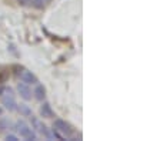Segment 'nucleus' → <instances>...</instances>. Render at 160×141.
I'll list each match as a JSON object with an SVG mask.
<instances>
[{
  "label": "nucleus",
  "instance_id": "1",
  "mask_svg": "<svg viewBox=\"0 0 160 141\" xmlns=\"http://www.w3.org/2000/svg\"><path fill=\"white\" fill-rule=\"evenodd\" d=\"M53 130H56L59 134H62L64 138H69V140H74L76 137L80 138V135H76V131H74V128L72 127V125H70L67 121L60 120V118L54 120Z\"/></svg>",
  "mask_w": 160,
  "mask_h": 141
},
{
  "label": "nucleus",
  "instance_id": "2",
  "mask_svg": "<svg viewBox=\"0 0 160 141\" xmlns=\"http://www.w3.org/2000/svg\"><path fill=\"white\" fill-rule=\"evenodd\" d=\"M13 130H16V133H19L20 137H23L24 140H27V141H36L37 140L36 131H34L33 128H30L24 120L16 121V124L13 125Z\"/></svg>",
  "mask_w": 160,
  "mask_h": 141
},
{
  "label": "nucleus",
  "instance_id": "3",
  "mask_svg": "<svg viewBox=\"0 0 160 141\" xmlns=\"http://www.w3.org/2000/svg\"><path fill=\"white\" fill-rule=\"evenodd\" d=\"M2 104L6 107V110L9 111H16L17 108V101H16V96H14L13 90L10 87L4 88V93L2 94Z\"/></svg>",
  "mask_w": 160,
  "mask_h": 141
},
{
  "label": "nucleus",
  "instance_id": "4",
  "mask_svg": "<svg viewBox=\"0 0 160 141\" xmlns=\"http://www.w3.org/2000/svg\"><path fill=\"white\" fill-rule=\"evenodd\" d=\"M30 123H32V128H33L34 131L40 133L42 135H44L47 140H54L53 131H50L49 128H47V125H44L43 123H42V121H40L37 117H33V114L30 115Z\"/></svg>",
  "mask_w": 160,
  "mask_h": 141
},
{
  "label": "nucleus",
  "instance_id": "5",
  "mask_svg": "<svg viewBox=\"0 0 160 141\" xmlns=\"http://www.w3.org/2000/svg\"><path fill=\"white\" fill-rule=\"evenodd\" d=\"M17 93L20 94V97L23 98V100H26V101L32 100V97H33V91H32V88L29 87V84L23 83V81L17 84Z\"/></svg>",
  "mask_w": 160,
  "mask_h": 141
},
{
  "label": "nucleus",
  "instance_id": "6",
  "mask_svg": "<svg viewBox=\"0 0 160 141\" xmlns=\"http://www.w3.org/2000/svg\"><path fill=\"white\" fill-rule=\"evenodd\" d=\"M20 77V80L23 81V83H26V84H29V86H36L37 83H39V78L34 76L32 71H29V70H26L24 68L23 71H22V74L19 76Z\"/></svg>",
  "mask_w": 160,
  "mask_h": 141
},
{
  "label": "nucleus",
  "instance_id": "7",
  "mask_svg": "<svg viewBox=\"0 0 160 141\" xmlns=\"http://www.w3.org/2000/svg\"><path fill=\"white\" fill-rule=\"evenodd\" d=\"M40 115L43 118H54L56 114H54V111L52 110V106L49 103H43V104L40 106Z\"/></svg>",
  "mask_w": 160,
  "mask_h": 141
},
{
  "label": "nucleus",
  "instance_id": "8",
  "mask_svg": "<svg viewBox=\"0 0 160 141\" xmlns=\"http://www.w3.org/2000/svg\"><path fill=\"white\" fill-rule=\"evenodd\" d=\"M33 97L36 98V100H39V101H43L44 98H46V87L37 83L36 88L33 90Z\"/></svg>",
  "mask_w": 160,
  "mask_h": 141
},
{
  "label": "nucleus",
  "instance_id": "9",
  "mask_svg": "<svg viewBox=\"0 0 160 141\" xmlns=\"http://www.w3.org/2000/svg\"><path fill=\"white\" fill-rule=\"evenodd\" d=\"M17 111L20 113V115H23V117H30L32 115V108L26 104H17Z\"/></svg>",
  "mask_w": 160,
  "mask_h": 141
},
{
  "label": "nucleus",
  "instance_id": "10",
  "mask_svg": "<svg viewBox=\"0 0 160 141\" xmlns=\"http://www.w3.org/2000/svg\"><path fill=\"white\" fill-rule=\"evenodd\" d=\"M10 76L9 67H0V84H4Z\"/></svg>",
  "mask_w": 160,
  "mask_h": 141
},
{
  "label": "nucleus",
  "instance_id": "11",
  "mask_svg": "<svg viewBox=\"0 0 160 141\" xmlns=\"http://www.w3.org/2000/svg\"><path fill=\"white\" fill-rule=\"evenodd\" d=\"M10 128H13L12 123L6 118H0V133H4V131L10 130Z\"/></svg>",
  "mask_w": 160,
  "mask_h": 141
},
{
  "label": "nucleus",
  "instance_id": "12",
  "mask_svg": "<svg viewBox=\"0 0 160 141\" xmlns=\"http://www.w3.org/2000/svg\"><path fill=\"white\" fill-rule=\"evenodd\" d=\"M46 0H32V6L34 7V9H37V10H43L44 6H46Z\"/></svg>",
  "mask_w": 160,
  "mask_h": 141
},
{
  "label": "nucleus",
  "instance_id": "13",
  "mask_svg": "<svg viewBox=\"0 0 160 141\" xmlns=\"http://www.w3.org/2000/svg\"><path fill=\"white\" fill-rule=\"evenodd\" d=\"M12 70H13V71H14V74H16L17 77H19L20 74H22V71L24 70V67H23V66H19V64H14L13 67H12Z\"/></svg>",
  "mask_w": 160,
  "mask_h": 141
},
{
  "label": "nucleus",
  "instance_id": "14",
  "mask_svg": "<svg viewBox=\"0 0 160 141\" xmlns=\"http://www.w3.org/2000/svg\"><path fill=\"white\" fill-rule=\"evenodd\" d=\"M6 140L7 141H19V137H17V135H14V134H7L6 135Z\"/></svg>",
  "mask_w": 160,
  "mask_h": 141
},
{
  "label": "nucleus",
  "instance_id": "15",
  "mask_svg": "<svg viewBox=\"0 0 160 141\" xmlns=\"http://www.w3.org/2000/svg\"><path fill=\"white\" fill-rule=\"evenodd\" d=\"M19 3L22 4V6H29V4L32 3V0H19Z\"/></svg>",
  "mask_w": 160,
  "mask_h": 141
},
{
  "label": "nucleus",
  "instance_id": "16",
  "mask_svg": "<svg viewBox=\"0 0 160 141\" xmlns=\"http://www.w3.org/2000/svg\"><path fill=\"white\" fill-rule=\"evenodd\" d=\"M4 88H6V87H4V84H0V96L4 93Z\"/></svg>",
  "mask_w": 160,
  "mask_h": 141
},
{
  "label": "nucleus",
  "instance_id": "17",
  "mask_svg": "<svg viewBox=\"0 0 160 141\" xmlns=\"http://www.w3.org/2000/svg\"><path fill=\"white\" fill-rule=\"evenodd\" d=\"M2 114H3V108L0 107V117H2Z\"/></svg>",
  "mask_w": 160,
  "mask_h": 141
}]
</instances>
